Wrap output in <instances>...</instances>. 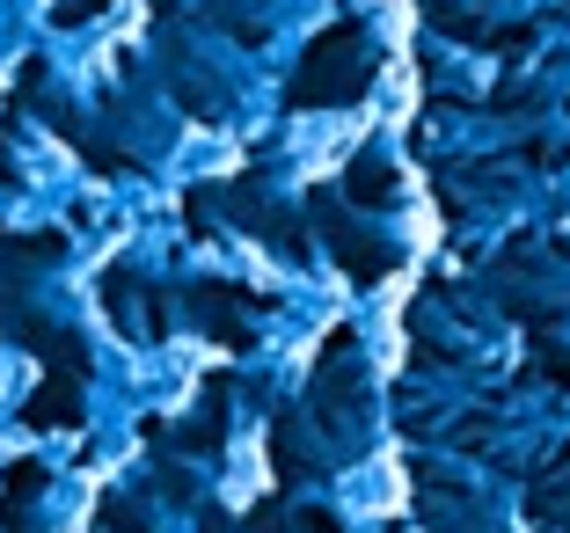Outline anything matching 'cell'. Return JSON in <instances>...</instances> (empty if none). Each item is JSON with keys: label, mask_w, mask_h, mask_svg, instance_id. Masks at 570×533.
I'll use <instances>...</instances> for the list:
<instances>
[{"label": "cell", "mask_w": 570, "mask_h": 533, "mask_svg": "<svg viewBox=\"0 0 570 533\" xmlns=\"http://www.w3.org/2000/svg\"><path fill=\"white\" fill-rule=\"evenodd\" d=\"M293 533H336V519L330 512H301V519H293Z\"/></svg>", "instance_id": "cell-7"}, {"label": "cell", "mask_w": 570, "mask_h": 533, "mask_svg": "<svg viewBox=\"0 0 570 533\" xmlns=\"http://www.w3.org/2000/svg\"><path fill=\"white\" fill-rule=\"evenodd\" d=\"M344 190H352V205H373V213H381V205H395V168L387 161H358L352 176H344Z\"/></svg>", "instance_id": "cell-4"}, {"label": "cell", "mask_w": 570, "mask_h": 533, "mask_svg": "<svg viewBox=\"0 0 570 533\" xmlns=\"http://www.w3.org/2000/svg\"><path fill=\"white\" fill-rule=\"evenodd\" d=\"M110 0H59V22H96Z\"/></svg>", "instance_id": "cell-6"}, {"label": "cell", "mask_w": 570, "mask_h": 533, "mask_svg": "<svg viewBox=\"0 0 570 533\" xmlns=\"http://www.w3.org/2000/svg\"><path fill=\"white\" fill-rule=\"evenodd\" d=\"M322 234H330V249H336V264L352 270V278H381V270L395 264V256H387L381 241H373V234L344 227V219H336V213H322Z\"/></svg>", "instance_id": "cell-3"}, {"label": "cell", "mask_w": 570, "mask_h": 533, "mask_svg": "<svg viewBox=\"0 0 570 533\" xmlns=\"http://www.w3.org/2000/svg\"><path fill=\"white\" fill-rule=\"evenodd\" d=\"M373 81V51H366V30L358 22H336L307 45L301 59V81H293V102L301 110H336V102H358Z\"/></svg>", "instance_id": "cell-1"}, {"label": "cell", "mask_w": 570, "mask_h": 533, "mask_svg": "<svg viewBox=\"0 0 570 533\" xmlns=\"http://www.w3.org/2000/svg\"><path fill=\"white\" fill-rule=\"evenodd\" d=\"M22 424H37V432H59V424H81V373H51L45 387L30 395V409H22Z\"/></svg>", "instance_id": "cell-2"}, {"label": "cell", "mask_w": 570, "mask_h": 533, "mask_svg": "<svg viewBox=\"0 0 570 533\" xmlns=\"http://www.w3.org/2000/svg\"><path fill=\"white\" fill-rule=\"evenodd\" d=\"M37 490H45V467H37V461H16L8 475H0V512H22Z\"/></svg>", "instance_id": "cell-5"}]
</instances>
